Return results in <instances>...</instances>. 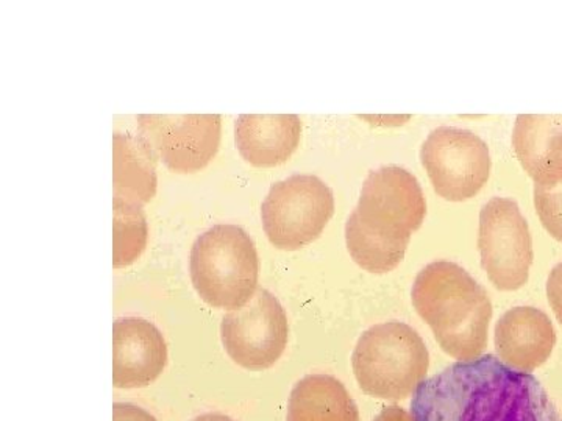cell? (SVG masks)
Here are the masks:
<instances>
[{"label":"cell","instance_id":"cell-1","mask_svg":"<svg viewBox=\"0 0 562 421\" xmlns=\"http://www.w3.org/2000/svg\"><path fill=\"white\" fill-rule=\"evenodd\" d=\"M412 413L416 421H562L535 376L492 354L457 362L422 383Z\"/></svg>","mask_w":562,"mask_h":421},{"label":"cell","instance_id":"cell-2","mask_svg":"<svg viewBox=\"0 0 562 421\" xmlns=\"http://www.w3.org/2000/svg\"><path fill=\"white\" fill-rule=\"evenodd\" d=\"M427 214L424 191L412 172L386 166L369 173L346 224L350 257L371 273L394 271Z\"/></svg>","mask_w":562,"mask_h":421},{"label":"cell","instance_id":"cell-3","mask_svg":"<svg viewBox=\"0 0 562 421\" xmlns=\"http://www.w3.org/2000/svg\"><path fill=\"white\" fill-rule=\"evenodd\" d=\"M413 306L447 354L476 360L487 346L492 303L482 284L450 261H436L414 281Z\"/></svg>","mask_w":562,"mask_h":421},{"label":"cell","instance_id":"cell-4","mask_svg":"<svg viewBox=\"0 0 562 421\" xmlns=\"http://www.w3.org/2000/svg\"><path fill=\"white\" fill-rule=\"evenodd\" d=\"M351 365L364 394L401 401L416 394L425 382L430 354L409 325L387 321L362 332Z\"/></svg>","mask_w":562,"mask_h":421},{"label":"cell","instance_id":"cell-5","mask_svg":"<svg viewBox=\"0 0 562 421\" xmlns=\"http://www.w3.org/2000/svg\"><path fill=\"white\" fill-rule=\"evenodd\" d=\"M258 272L255 243L236 225H216L192 246V286L213 308L235 311L246 306L257 292Z\"/></svg>","mask_w":562,"mask_h":421},{"label":"cell","instance_id":"cell-6","mask_svg":"<svg viewBox=\"0 0 562 421\" xmlns=\"http://www.w3.org/2000/svg\"><path fill=\"white\" fill-rule=\"evenodd\" d=\"M335 214V197L314 175L273 184L261 206L262 227L273 247L294 251L316 241Z\"/></svg>","mask_w":562,"mask_h":421},{"label":"cell","instance_id":"cell-7","mask_svg":"<svg viewBox=\"0 0 562 421\" xmlns=\"http://www.w3.org/2000/svg\"><path fill=\"white\" fill-rule=\"evenodd\" d=\"M479 249L482 265L501 291H517L528 283L532 239L528 221L512 198L494 197L480 213Z\"/></svg>","mask_w":562,"mask_h":421},{"label":"cell","instance_id":"cell-8","mask_svg":"<svg viewBox=\"0 0 562 421\" xmlns=\"http://www.w3.org/2000/svg\"><path fill=\"white\" fill-rule=\"evenodd\" d=\"M420 160L439 197L464 202L475 197L491 172L487 144L462 128L431 132L420 150Z\"/></svg>","mask_w":562,"mask_h":421},{"label":"cell","instance_id":"cell-9","mask_svg":"<svg viewBox=\"0 0 562 421\" xmlns=\"http://www.w3.org/2000/svg\"><path fill=\"white\" fill-rule=\"evenodd\" d=\"M221 335L236 364L260 372L280 360L290 338V325L283 306L271 292L257 289L246 306L224 317Z\"/></svg>","mask_w":562,"mask_h":421},{"label":"cell","instance_id":"cell-10","mask_svg":"<svg viewBox=\"0 0 562 421\" xmlns=\"http://www.w3.org/2000/svg\"><path fill=\"white\" fill-rule=\"evenodd\" d=\"M220 114H143L139 139L169 171H202L216 157L221 144Z\"/></svg>","mask_w":562,"mask_h":421},{"label":"cell","instance_id":"cell-11","mask_svg":"<svg viewBox=\"0 0 562 421\" xmlns=\"http://www.w3.org/2000/svg\"><path fill=\"white\" fill-rule=\"evenodd\" d=\"M113 351V384L117 389L149 386L168 362V346L160 330L135 317L114 321Z\"/></svg>","mask_w":562,"mask_h":421},{"label":"cell","instance_id":"cell-12","mask_svg":"<svg viewBox=\"0 0 562 421\" xmlns=\"http://www.w3.org/2000/svg\"><path fill=\"white\" fill-rule=\"evenodd\" d=\"M557 332L549 316L531 306L509 309L495 327L498 360L514 371L535 372L549 360Z\"/></svg>","mask_w":562,"mask_h":421},{"label":"cell","instance_id":"cell-13","mask_svg":"<svg viewBox=\"0 0 562 421\" xmlns=\"http://www.w3.org/2000/svg\"><path fill=\"white\" fill-rule=\"evenodd\" d=\"M513 147L536 184L562 183V114H520L514 125Z\"/></svg>","mask_w":562,"mask_h":421},{"label":"cell","instance_id":"cell-14","mask_svg":"<svg viewBox=\"0 0 562 421\" xmlns=\"http://www.w3.org/2000/svg\"><path fill=\"white\" fill-rule=\"evenodd\" d=\"M302 121L295 114H243L235 124L239 153L255 168L290 160L301 143Z\"/></svg>","mask_w":562,"mask_h":421},{"label":"cell","instance_id":"cell-15","mask_svg":"<svg viewBox=\"0 0 562 421\" xmlns=\"http://www.w3.org/2000/svg\"><path fill=\"white\" fill-rule=\"evenodd\" d=\"M113 155V202L143 208L157 194V157L128 133H114Z\"/></svg>","mask_w":562,"mask_h":421},{"label":"cell","instance_id":"cell-16","mask_svg":"<svg viewBox=\"0 0 562 421\" xmlns=\"http://www.w3.org/2000/svg\"><path fill=\"white\" fill-rule=\"evenodd\" d=\"M286 421H360V412L341 382L310 375L292 389Z\"/></svg>","mask_w":562,"mask_h":421},{"label":"cell","instance_id":"cell-17","mask_svg":"<svg viewBox=\"0 0 562 421\" xmlns=\"http://www.w3.org/2000/svg\"><path fill=\"white\" fill-rule=\"evenodd\" d=\"M113 265L116 269L138 260L147 243V220L143 208L113 202Z\"/></svg>","mask_w":562,"mask_h":421},{"label":"cell","instance_id":"cell-18","mask_svg":"<svg viewBox=\"0 0 562 421\" xmlns=\"http://www.w3.org/2000/svg\"><path fill=\"white\" fill-rule=\"evenodd\" d=\"M535 206L543 228L562 242V183L553 186L535 184Z\"/></svg>","mask_w":562,"mask_h":421},{"label":"cell","instance_id":"cell-19","mask_svg":"<svg viewBox=\"0 0 562 421\" xmlns=\"http://www.w3.org/2000/svg\"><path fill=\"white\" fill-rule=\"evenodd\" d=\"M547 297H549L554 316L562 325V262L554 265L553 271L550 272L549 281H547Z\"/></svg>","mask_w":562,"mask_h":421},{"label":"cell","instance_id":"cell-20","mask_svg":"<svg viewBox=\"0 0 562 421\" xmlns=\"http://www.w3.org/2000/svg\"><path fill=\"white\" fill-rule=\"evenodd\" d=\"M113 421H157L149 412L127 402H114Z\"/></svg>","mask_w":562,"mask_h":421},{"label":"cell","instance_id":"cell-21","mask_svg":"<svg viewBox=\"0 0 562 421\" xmlns=\"http://www.w3.org/2000/svg\"><path fill=\"white\" fill-rule=\"evenodd\" d=\"M373 421H416L413 413L406 412L405 409L398 406H387L384 408Z\"/></svg>","mask_w":562,"mask_h":421},{"label":"cell","instance_id":"cell-22","mask_svg":"<svg viewBox=\"0 0 562 421\" xmlns=\"http://www.w3.org/2000/svg\"><path fill=\"white\" fill-rule=\"evenodd\" d=\"M192 421H235L231 417L222 416V413H205V416L198 417Z\"/></svg>","mask_w":562,"mask_h":421}]
</instances>
